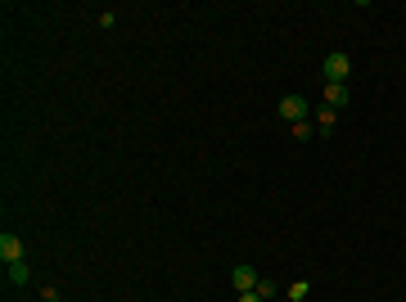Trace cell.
Instances as JSON below:
<instances>
[{"mask_svg":"<svg viewBox=\"0 0 406 302\" xmlns=\"http://www.w3.org/2000/svg\"><path fill=\"white\" fill-rule=\"evenodd\" d=\"M239 302H262V293H257V289H248V293H239Z\"/></svg>","mask_w":406,"mask_h":302,"instance_id":"7c38bea8","label":"cell"},{"mask_svg":"<svg viewBox=\"0 0 406 302\" xmlns=\"http://www.w3.org/2000/svg\"><path fill=\"white\" fill-rule=\"evenodd\" d=\"M257 293H262V298H276L280 284H276V280H257Z\"/></svg>","mask_w":406,"mask_h":302,"instance_id":"9c48e42d","label":"cell"},{"mask_svg":"<svg viewBox=\"0 0 406 302\" xmlns=\"http://www.w3.org/2000/svg\"><path fill=\"white\" fill-rule=\"evenodd\" d=\"M280 118L285 122H307V99L302 95H285L280 99Z\"/></svg>","mask_w":406,"mask_h":302,"instance_id":"3957f363","label":"cell"},{"mask_svg":"<svg viewBox=\"0 0 406 302\" xmlns=\"http://www.w3.org/2000/svg\"><path fill=\"white\" fill-rule=\"evenodd\" d=\"M45 302H59V289H54V284H45V293H41Z\"/></svg>","mask_w":406,"mask_h":302,"instance_id":"8fae6325","label":"cell"},{"mask_svg":"<svg viewBox=\"0 0 406 302\" xmlns=\"http://www.w3.org/2000/svg\"><path fill=\"white\" fill-rule=\"evenodd\" d=\"M285 293H289V298H294V302H302V298H307V293H311V284H307V280H298V284H289Z\"/></svg>","mask_w":406,"mask_h":302,"instance_id":"ba28073f","label":"cell"},{"mask_svg":"<svg viewBox=\"0 0 406 302\" xmlns=\"http://www.w3.org/2000/svg\"><path fill=\"white\" fill-rule=\"evenodd\" d=\"M321 73H325V81H330V86H348V77H353V59H348L343 50H334V54H325Z\"/></svg>","mask_w":406,"mask_h":302,"instance_id":"6da1fadb","label":"cell"},{"mask_svg":"<svg viewBox=\"0 0 406 302\" xmlns=\"http://www.w3.org/2000/svg\"><path fill=\"white\" fill-rule=\"evenodd\" d=\"M5 270H10V284H19V289H23L27 280H32V266H27V262H10Z\"/></svg>","mask_w":406,"mask_h":302,"instance_id":"5b68a950","label":"cell"},{"mask_svg":"<svg viewBox=\"0 0 406 302\" xmlns=\"http://www.w3.org/2000/svg\"><path fill=\"white\" fill-rule=\"evenodd\" d=\"M230 280H235V289H239V293H248V289H257V280H262V275H257L248 262H239V266L230 270Z\"/></svg>","mask_w":406,"mask_h":302,"instance_id":"277c9868","label":"cell"},{"mask_svg":"<svg viewBox=\"0 0 406 302\" xmlns=\"http://www.w3.org/2000/svg\"><path fill=\"white\" fill-rule=\"evenodd\" d=\"M316 131H321V136H330V131H334V108L330 104L316 108Z\"/></svg>","mask_w":406,"mask_h":302,"instance_id":"8992f818","label":"cell"},{"mask_svg":"<svg viewBox=\"0 0 406 302\" xmlns=\"http://www.w3.org/2000/svg\"><path fill=\"white\" fill-rule=\"evenodd\" d=\"M311 131H316V127H311V122H294V140H307Z\"/></svg>","mask_w":406,"mask_h":302,"instance_id":"30bf717a","label":"cell"},{"mask_svg":"<svg viewBox=\"0 0 406 302\" xmlns=\"http://www.w3.org/2000/svg\"><path fill=\"white\" fill-rule=\"evenodd\" d=\"M0 262H5V266H10V262H27V249H23V239L14 235V230L0 235Z\"/></svg>","mask_w":406,"mask_h":302,"instance_id":"7a4b0ae2","label":"cell"},{"mask_svg":"<svg viewBox=\"0 0 406 302\" xmlns=\"http://www.w3.org/2000/svg\"><path fill=\"white\" fill-rule=\"evenodd\" d=\"M325 104L343 108V104H348V86H330V81H325Z\"/></svg>","mask_w":406,"mask_h":302,"instance_id":"52a82bcc","label":"cell"}]
</instances>
